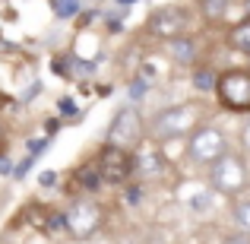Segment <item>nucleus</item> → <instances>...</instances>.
<instances>
[{
  "label": "nucleus",
  "mask_w": 250,
  "mask_h": 244,
  "mask_svg": "<svg viewBox=\"0 0 250 244\" xmlns=\"http://www.w3.org/2000/svg\"><path fill=\"white\" fill-rule=\"evenodd\" d=\"M143 89H146V83H143V80H136L133 86H130V98H140V95H143Z\"/></svg>",
  "instance_id": "nucleus-20"
},
{
  "label": "nucleus",
  "mask_w": 250,
  "mask_h": 244,
  "mask_svg": "<svg viewBox=\"0 0 250 244\" xmlns=\"http://www.w3.org/2000/svg\"><path fill=\"white\" fill-rule=\"evenodd\" d=\"M171 57H174L177 64H193V57H196L193 42H190V38H174V42H171Z\"/></svg>",
  "instance_id": "nucleus-9"
},
{
  "label": "nucleus",
  "mask_w": 250,
  "mask_h": 244,
  "mask_svg": "<svg viewBox=\"0 0 250 244\" xmlns=\"http://www.w3.org/2000/svg\"><path fill=\"white\" fill-rule=\"evenodd\" d=\"M193 86L196 89H219V76H215L212 70H200V73L193 76Z\"/></svg>",
  "instance_id": "nucleus-14"
},
{
  "label": "nucleus",
  "mask_w": 250,
  "mask_h": 244,
  "mask_svg": "<svg viewBox=\"0 0 250 244\" xmlns=\"http://www.w3.org/2000/svg\"><path fill=\"white\" fill-rule=\"evenodd\" d=\"M143 143V117L136 108H121L111 121L108 133H104V146L124 149V153H133Z\"/></svg>",
  "instance_id": "nucleus-1"
},
{
  "label": "nucleus",
  "mask_w": 250,
  "mask_h": 244,
  "mask_svg": "<svg viewBox=\"0 0 250 244\" xmlns=\"http://www.w3.org/2000/svg\"><path fill=\"white\" fill-rule=\"evenodd\" d=\"M162 165H159V159H155L152 153H140V175H152V171H159Z\"/></svg>",
  "instance_id": "nucleus-16"
},
{
  "label": "nucleus",
  "mask_w": 250,
  "mask_h": 244,
  "mask_svg": "<svg viewBox=\"0 0 250 244\" xmlns=\"http://www.w3.org/2000/svg\"><path fill=\"white\" fill-rule=\"evenodd\" d=\"M63 222H67V228L76 238H89V235H95V228L102 225V209H98L95 203H76Z\"/></svg>",
  "instance_id": "nucleus-8"
},
{
  "label": "nucleus",
  "mask_w": 250,
  "mask_h": 244,
  "mask_svg": "<svg viewBox=\"0 0 250 244\" xmlns=\"http://www.w3.org/2000/svg\"><path fill=\"white\" fill-rule=\"evenodd\" d=\"M203 13H206V19H222L228 10V0H200Z\"/></svg>",
  "instance_id": "nucleus-12"
},
{
  "label": "nucleus",
  "mask_w": 250,
  "mask_h": 244,
  "mask_svg": "<svg viewBox=\"0 0 250 244\" xmlns=\"http://www.w3.org/2000/svg\"><path fill=\"white\" fill-rule=\"evenodd\" d=\"M241 143H244V149H247V153H250V124H247V127H244V133H241Z\"/></svg>",
  "instance_id": "nucleus-21"
},
{
  "label": "nucleus",
  "mask_w": 250,
  "mask_h": 244,
  "mask_svg": "<svg viewBox=\"0 0 250 244\" xmlns=\"http://www.w3.org/2000/svg\"><path fill=\"white\" fill-rule=\"evenodd\" d=\"M140 200V190H127V203H136Z\"/></svg>",
  "instance_id": "nucleus-23"
},
{
  "label": "nucleus",
  "mask_w": 250,
  "mask_h": 244,
  "mask_svg": "<svg viewBox=\"0 0 250 244\" xmlns=\"http://www.w3.org/2000/svg\"><path fill=\"white\" fill-rule=\"evenodd\" d=\"M228 38H231V44H234L238 51L250 54V19H244V22H238V25H234Z\"/></svg>",
  "instance_id": "nucleus-10"
},
{
  "label": "nucleus",
  "mask_w": 250,
  "mask_h": 244,
  "mask_svg": "<svg viewBox=\"0 0 250 244\" xmlns=\"http://www.w3.org/2000/svg\"><path fill=\"white\" fill-rule=\"evenodd\" d=\"M247 10H250V0H247Z\"/></svg>",
  "instance_id": "nucleus-25"
},
{
  "label": "nucleus",
  "mask_w": 250,
  "mask_h": 244,
  "mask_svg": "<svg viewBox=\"0 0 250 244\" xmlns=\"http://www.w3.org/2000/svg\"><path fill=\"white\" fill-rule=\"evenodd\" d=\"M209 187L219 190V194H241L247 187V165L241 155H231L228 153L225 159H219L209 168Z\"/></svg>",
  "instance_id": "nucleus-3"
},
{
  "label": "nucleus",
  "mask_w": 250,
  "mask_h": 244,
  "mask_svg": "<svg viewBox=\"0 0 250 244\" xmlns=\"http://www.w3.org/2000/svg\"><path fill=\"white\" fill-rule=\"evenodd\" d=\"M61 108L70 114V111H73V98H61Z\"/></svg>",
  "instance_id": "nucleus-22"
},
{
  "label": "nucleus",
  "mask_w": 250,
  "mask_h": 244,
  "mask_svg": "<svg viewBox=\"0 0 250 244\" xmlns=\"http://www.w3.org/2000/svg\"><path fill=\"white\" fill-rule=\"evenodd\" d=\"M133 168H136L133 155L124 153V149L104 146L102 155H98V175H102V181H108V184H124Z\"/></svg>",
  "instance_id": "nucleus-6"
},
{
  "label": "nucleus",
  "mask_w": 250,
  "mask_h": 244,
  "mask_svg": "<svg viewBox=\"0 0 250 244\" xmlns=\"http://www.w3.org/2000/svg\"><path fill=\"white\" fill-rule=\"evenodd\" d=\"M190 209H193V213H209V209H212V194H209V190L190 194Z\"/></svg>",
  "instance_id": "nucleus-11"
},
{
  "label": "nucleus",
  "mask_w": 250,
  "mask_h": 244,
  "mask_svg": "<svg viewBox=\"0 0 250 244\" xmlns=\"http://www.w3.org/2000/svg\"><path fill=\"white\" fill-rule=\"evenodd\" d=\"M234 222L241 225V232H250V200L234 206Z\"/></svg>",
  "instance_id": "nucleus-15"
},
{
  "label": "nucleus",
  "mask_w": 250,
  "mask_h": 244,
  "mask_svg": "<svg viewBox=\"0 0 250 244\" xmlns=\"http://www.w3.org/2000/svg\"><path fill=\"white\" fill-rule=\"evenodd\" d=\"M117 3H121V6H133L136 0H117Z\"/></svg>",
  "instance_id": "nucleus-24"
},
{
  "label": "nucleus",
  "mask_w": 250,
  "mask_h": 244,
  "mask_svg": "<svg viewBox=\"0 0 250 244\" xmlns=\"http://www.w3.org/2000/svg\"><path fill=\"white\" fill-rule=\"evenodd\" d=\"M196 121H200V105L181 102V105H174V108H165L162 114H155L152 133L159 136V140H171V136H181V133H187L190 127H196Z\"/></svg>",
  "instance_id": "nucleus-2"
},
{
  "label": "nucleus",
  "mask_w": 250,
  "mask_h": 244,
  "mask_svg": "<svg viewBox=\"0 0 250 244\" xmlns=\"http://www.w3.org/2000/svg\"><path fill=\"white\" fill-rule=\"evenodd\" d=\"M98 177H102V175H95L92 168H85V171H83V184H85L89 190H95V187H98Z\"/></svg>",
  "instance_id": "nucleus-17"
},
{
  "label": "nucleus",
  "mask_w": 250,
  "mask_h": 244,
  "mask_svg": "<svg viewBox=\"0 0 250 244\" xmlns=\"http://www.w3.org/2000/svg\"><path fill=\"white\" fill-rule=\"evenodd\" d=\"M190 155H193V162L209 165V168H212L219 159H225V155H228L225 133H222L219 127H200L193 136H190Z\"/></svg>",
  "instance_id": "nucleus-4"
},
{
  "label": "nucleus",
  "mask_w": 250,
  "mask_h": 244,
  "mask_svg": "<svg viewBox=\"0 0 250 244\" xmlns=\"http://www.w3.org/2000/svg\"><path fill=\"white\" fill-rule=\"evenodd\" d=\"M222 244H250V232H234V235H228Z\"/></svg>",
  "instance_id": "nucleus-18"
},
{
  "label": "nucleus",
  "mask_w": 250,
  "mask_h": 244,
  "mask_svg": "<svg viewBox=\"0 0 250 244\" xmlns=\"http://www.w3.org/2000/svg\"><path fill=\"white\" fill-rule=\"evenodd\" d=\"M219 102L231 111H250V73L247 70H228L219 76Z\"/></svg>",
  "instance_id": "nucleus-5"
},
{
  "label": "nucleus",
  "mask_w": 250,
  "mask_h": 244,
  "mask_svg": "<svg viewBox=\"0 0 250 244\" xmlns=\"http://www.w3.org/2000/svg\"><path fill=\"white\" fill-rule=\"evenodd\" d=\"M54 13L61 19H70L80 13V0H54Z\"/></svg>",
  "instance_id": "nucleus-13"
},
{
  "label": "nucleus",
  "mask_w": 250,
  "mask_h": 244,
  "mask_svg": "<svg viewBox=\"0 0 250 244\" xmlns=\"http://www.w3.org/2000/svg\"><path fill=\"white\" fill-rule=\"evenodd\" d=\"M38 184H42V187H54L57 175H54V171H42V175H38Z\"/></svg>",
  "instance_id": "nucleus-19"
},
{
  "label": "nucleus",
  "mask_w": 250,
  "mask_h": 244,
  "mask_svg": "<svg viewBox=\"0 0 250 244\" xmlns=\"http://www.w3.org/2000/svg\"><path fill=\"white\" fill-rule=\"evenodd\" d=\"M184 25H187V13H184L181 6H159V10L152 13V19H149V29L162 38H171V42L181 38Z\"/></svg>",
  "instance_id": "nucleus-7"
}]
</instances>
